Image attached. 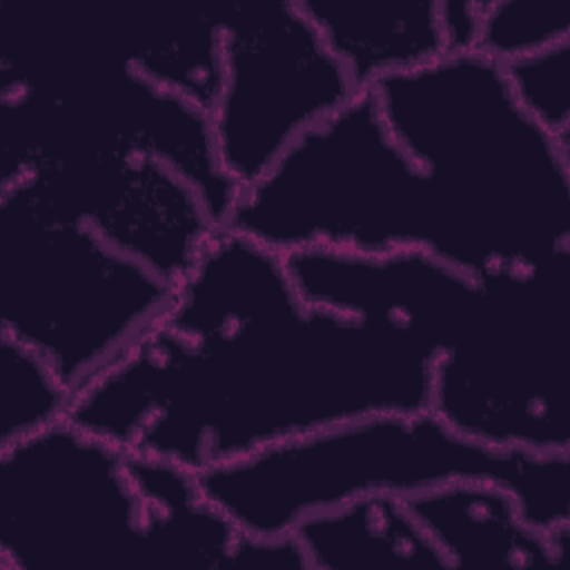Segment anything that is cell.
<instances>
[{"mask_svg": "<svg viewBox=\"0 0 570 570\" xmlns=\"http://www.w3.org/2000/svg\"><path fill=\"white\" fill-rule=\"evenodd\" d=\"M218 22L225 73L209 125L223 171L245 189L363 89L301 0L234 4Z\"/></svg>", "mask_w": 570, "mask_h": 570, "instance_id": "9", "label": "cell"}, {"mask_svg": "<svg viewBox=\"0 0 570 570\" xmlns=\"http://www.w3.org/2000/svg\"><path fill=\"white\" fill-rule=\"evenodd\" d=\"M501 67L521 109L552 138L570 145V40Z\"/></svg>", "mask_w": 570, "mask_h": 570, "instance_id": "18", "label": "cell"}, {"mask_svg": "<svg viewBox=\"0 0 570 570\" xmlns=\"http://www.w3.org/2000/svg\"><path fill=\"white\" fill-rule=\"evenodd\" d=\"M127 62L160 89L209 114L220 94L225 73L218 13L183 22L167 36L129 53Z\"/></svg>", "mask_w": 570, "mask_h": 570, "instance_id": "15", "label": "cell"}, {"mask_svg": "<svg viewBox=\"0 0 570 570\" xmlns=\"http://www.w3.org/2000/svg\"><path fill=\"white\" fill-rule=\"evenodd\" d=\"M71 401L40 354L0 332V450L67 421Z\"/></svg>", "mask_w": 570, "mask_h": 570, "instance_id": "16", "label": "cell"}, {"mask_svg": "<svg viewBox=\"0 0 570 570\" xmlns=\"http://www.w3.org/2000/svg\"><path fill=\"white\" fill-rule=\"evenodd\" d=\"M2 570H151L129 452L69 421L0 450Z\"/></svg>", "mask_w": 570, "mask_h": 570, "instance_id": "8", "label": "cell"}, {"mask_svg": "<svg viewBox=\"0 0 570 570\" xmlns=\"http://www.w3.org/2000/svg\"><path fill=\"white\" fill-rule=\"evenodd\" d=\"M174 285L85 225L0 198V332L76 396L167 316Z\"/></svg>", "mask_w": 570, "mask_h": 570, "instance_id": "6", "label": "cell"}, {"mask_svg": "<svg viewBox=\"0 0 570 570\" xmlns=\"http://www.w3.org/2000/svg\"><path fill=\"white\" fill-rule=\"evenodd\" d=\"M158 410L134 452L196 474L381 412L430 407L436 352L410 327L305 301L247 325L142 341Z\"/></svg>", "mask_w": 570, "mask_h": 570, "instance_id": "1", "label": "cell"}, {"mask_svg": "<svg viewBox=\"0 0 570 570\" xmlns=\"http://www.w3.org/2000/svg\"><path fill=\"white\" fill-rule=\"evenodd\" d=\"M309 570H450L403 499L365 497L292 532Z\"/></svg>", "mask_w": 570, "mask_h": 570, "instance_id": "14", "label": "cell"}, {"mask_svg": "<svg viewBox=\"0 0 570 570\" xmlns=\"http://www.w3.org/2000/svg\"><path fill=\"white\" fill-rule=\"evenodd\" d=\"M105 154L163 163L220 227L240 196L220 167L209 114L127 60L53 65L0 82V187L45 165Z\"/></svg>", "mask_w": 570, "mask_h": 570, "instance_id": "7", "label": "cell"}, {"mask_svg": "<svg viewBox=\"0 0 570 570\" xmlns=\"http://www.w3.org/2000/svg\"><path fill=\"white\" fill-rule=\"evenodd\" d=\"M570 40V13L561 0H483L476 51L499 65Z\"/></svg>", "mask_w": 570, "mask_h": 570, "instance_id": "17", "label": "cell"}, {"mask_svg": "<svg viewBox=\"0 0 570 570\" xmlns=\"http://www.w3.org/2000/svg\"><path fill=\"white\" fill-rule=\"evenodd\" d=\"M403 501L450 570H546L570 550V530H537L492 481H454Z\"/></svg>", "mask_w": 570, "mask_h": 570, "instance_id": "11", "label": "cell"}, {"mask_svg": "<svg viewBox=\"0 0 570 570\" xmlns=\"http://www.w3.org/2000/svg\"><path fill=\"white\" fill-rule=\"evenodd\" d=\"M454 481L499 483L537 530H570V452L492 450L432 410L370 414L198 472L205 497L254 537L292 534L356 499H412Z\"/></svg>", "mask_w": 570, "mask_h": 570, "instance_id": "3", "label": "cell"}, {"mask_svg": "<svg viewBox=\"0 0 570 570\" xmlns=\"http://www.w3.org/2000/svg\"><path fill=\"white\" fill-rule=\"evenodd\" d=\"M287 256L305 249L436 256L432 187L385 125L372 89L305 131L240 196L225 223Z\"/></svg>", "mask_w": 570, "mask_h": 570, "instance_id": "4", "label": "cell"}, {"mask_svg": "<svg viewBox=\"0 0 570 570\" xmlns=\"http://www.w3.org/2000/svg\"><path fill=\"white\" fill-rule=\"evenodd\" d=\"M301 2L358 89L448 56L441 0Z\"/></svg>", "mask_w": 570, "mask_h": 570, "instance_id": "13", "label": "cell"}, {"mask_svg": "<svg viewBox=\"0 0 570 570\" xmlns=\"http://www.w3.org/2000/svg\"><path fill=\"white\" fill-rule=\"evenodd\" d=\"M301 301L283 254L220 227L174 287L163 325L196 341L267 318Z\"/></svg>", "mask_w": 570, "mask_h": 570, "instance_id": "12", "label": "cell"}, {"mask_svg": "<svg viewBox=\"0 0 570 570\" xmlns=\"http://www.w3.org/2000/svg\"><path fill=\"white\" fill-rule=\"evenodd\" d=\"M481 281L476 318L434 361L428 410L492 450L570 452V252Z\"/></svg>", "mask_w": 570, "mask_h": 570, "instance_id": "5", "label": "cell"}, {"mask_svg": "<svg viewBox=\"0 0 570 570\" xmlns=\"http://www.w3.org/2000/svg\"><path fill=\"white\" fill-rule=\"evenodd\" d=\"M483 0H441V24L448 53L476 51Z\"/></svg>", "mask_w": 570, "mask_h": 570, "instance_id": "19", "label": "cell"}, {"mask_svg": "<svg viewBox=\"0 0 570 570\" xmlns=\"http://www.w3.org/2000/svg\"><path fill=\"white\" fill-rule=\"evenodd\" d=\"M0 198L85 225L174 287L220 229L187 180L145 156L105 154L45 165L2 185Z\"/></svg>", "mask_w": 570, "mask_h": 570, "instance_id": "10", "label": "cell"}, {"mask_svg": "<svg viewBox=\"0 0 570 570\" xmlns=\"http://www.w3.org/2000/svg\"><path fill=\"white\" fill-rule=\"evenodd\" d=\"M372 94L436 198V258L483 274L570 252V145L521 109L499 62L448 53Z\"/></svg>", "mask_w": 570, "mask_h": 570, "instance_id": "2", "label": "cell"}]
</instances>
